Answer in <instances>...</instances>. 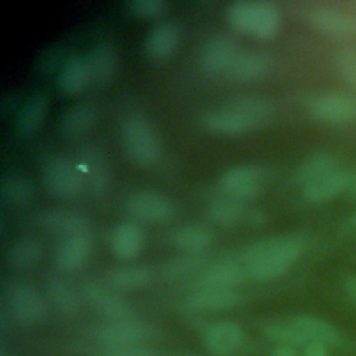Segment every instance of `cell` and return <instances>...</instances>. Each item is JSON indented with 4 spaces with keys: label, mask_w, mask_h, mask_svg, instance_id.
<instances>
[{
    "label": "cell",
    "mask_w": 356,
    "mask_h": 356,
    "mask_svg": "<svg viewBox=\"0 0 356 356\" xmlns=\"http://www.w3.org/2000/svg\"><path fill=\"white\" fill-rule=\"evenodd\" d=\"M346 192H348V195H349L352 199H356V170L349 174Z\"/></svg>",
    "instance_id": "ee69618b"
},
{
    "label": "cell",
    "mask_w": 356,
    "mask_h": 356,
    "mask_svg": "<svg viewBox=\"0 0 356 356\" xmlns=\"http://www.w3.org/2000/svg\"><path fill=\"white\" fill-rule=\"evenodd\" d=\"M349 172L338 168L334 172L323 177L321 179L303 188V199L309 203L327 202L341 192L346 191Z\"/></svg>",
    "instance_id": "f546056e"
},
{
    "label": "cell",
    "mask_w": 356,
    "mask_h": 356,
    "mask_svg": "<svg viewBox=\"0 0 356 356\" xmlns=\"http://www.w3.org/2000/svg\"><path fill=\"white\" fill-rule=\"evenodd\" d=\"M300 249V242L293 236H270L246 248L242 261L249 277L261 282L273 281L284 275L295 264Z\"/></svg>",
    "instance_id": "7a4b0ae2"
},
{
    "label": "cell",
    "mask_w": 356,
    "mask_h": 356,
    "mask_svg": "<svg viewBox=\"0 0 356 356\" xmlns=\"http://www.w3.org/2000/svg\"><path fill=\"white\" fill-rule=\"evenodd\" d=\"M345 288H346V292H348V295L350 296V299H352L353 302H356V275H352V277H349V278L346 280Z\"/></svg>",
    "instance_id": "7bdbcfd3"
},
{
    "label": "cell",
    "mask_w": 356,
    "mask_h": 356,
    "mask_svg": "<svg viewBox=\"0 0 356 356\" xmlns=\"http://www.w3.org/2000/svg\"><path fill=\"white\" fill-rule=\"evenodd\" d=\"M43 182L58 199H75L83 191V181L76 165L63 156H51L43 164Z\"/></svg>",
    "instance_id": "5b68a950"
},
{
    "label": "cell",
    "mask_w": 356,
    "mask_h": 356,
    "mask_svg": "<svg viewBox=\"0 0 356 356\" xmlns=\"http://www.w3.org/2000/svg\"><path fill=\"white\" fill-rule=\"evenodd\" d=\"M338 168V160L334 154L327 152H318L309 156L298 165L293 179L299 186L306 188Z\"/></svg>",
    "instance_id": "cb8c5ba5"
},
{
    "label": "cell",
    "mask_w": 356,
    "mask_h": 356,
    "mask_svg": "<svg viewBox=\"0 0 356 356\" xmlns=\"http://www.w3.org/2000/svg\"><path fill=\"white\" fill-rule=\"evenodd\" d=\"M92 242L88 234H78L65 236L56 252V263L60 270L74 273L79 270L90 254Z\"/></svg>",
    "instance_id": "44dd1931"
},
{
    "label": "cell",
    "mask_w": 356,
    "mask_h": 356,
    "mask_svg": "<svg viewBox=\"0 0 356 356\" xmlns=\"http://www.w3.org/2000/svg\"><path fill=\"white\" fill-rule=\"evenodd\" d=\"M49 104H50V99L47 92L40 90L29 96L17 114V118H15L17 134L22 138L33 135L42 125L47 114Z\"/></svg>",
    "instance_id": "ffe728a7"
},
{
    "label": "cell",
    "mask_w": 356,
    "mask_h": 356,
    "mask_svg": "<svg viewBox=\"0 0 356 356\" xmlns=\"http://www.w3.org/2000/svg\"><path fill=\"white\" fill-rule=\"evenodd\" d=\"M107 285L115 291H134L147 286L153 280V273L146 266H124L106 273Z\"/></svg>",
    "instance_id": "4dcf8cb0"
},
{
    "label": "cell",
    "mask_w": 356,
    "mask_h": 356,
    "mask_svg": "<svg viewBox=\"0 0 356 356\" xmlns=\"http://www.w3.org/2000/svg\"><path fill=\"white\" fill-rule=\"evenodd\" d=\"M35 193L32 182L19 172H6L0 179V195L10 204L24 206L31 202Z\"/></svg>",
    "instance_id": "1f68e13d"
},
{
    "label": "cell",
    "mask_w": 356,
    "mask_h": 356,
    "mask_svg": "<svg viewBox=\"0 0 356 356\" xmlns=\"http://www.w3.org/2000/svg\"><path fill=\"white\" fill-rule=\"evenodd\" d=\"M122 146L128 159L139 167H152L160 159V140L150 122L140 114H132L121 129Z\"/></svg>",
    "instance_id": "277c9868"
},
{
    "label": "cell",
    "mask_w": 356,
    "mask_h": 356,
    "mask_svg": "<svg viewBox=\"0 0 356 356\" xmlns=\"http://www.w3.org/2000/svg\"><path fill=\"white\" fill-rule=\"evenodd\" d=\"M86 60L90 71V83L102 86L114 76L117 68V54L111 44H96Z\"/></svg>",
    "instance_id": "83f0119b"
},
{
    "label": "cell",
    "mask_w": 356,
    "mask_h": 356,
    "mask_svg": "<svg viewBox=\"0 0 356 356\" xmlns=\"http://www.w3.org/2000/svg\"><path fill=\"white\" fill-rule=\"evenodd\" d=\"M213 239H214L213 232L207 227L197 225V224L178 227L170 235L171 243L177 249L188 254H196L204 250L211 245Z\"/></svg>",
    "instance_id": "4316f807"
},
{
    "label": "cell",
    "mask_w": 356,
    "mask_h": 356,
    "mask_svg": "<svg viewBox=\"0 0 356 356\" xmlns=\"http://www.w3.org/2000/svg\"><path fill=\"white\" fill-rule=\"evenodd\" d=\"M303 356H328V353L324 345L307 343L303 350Z\"/></svg>",
    "instance_id": "60d3db41"
},
{
    "label": "cell",
    "mask_w": 356,
    "mask_h": 356,
    "mask_svg": "<svg viewBox=\"0 0 356 356\" xmlns=\"http://www.w3.org/2000/svg\"><path fill=\"white\" fill-rule=\"evenodd\" d=\"M264 185V174L256 165H236L220 178L222 192L232 199L245 200L259 195Z\"/></svg>",
    "instance_id": "9c48e42d"
},
{
    "label": "cell",
    "mask_w": 356,
    "mask_h": 356,
    "mask_svg": "<svg viewBox=\"0 0 356 356\" xmlns=\"http://www.w3.org/2000/svg\"><path fill=\"white\" fill-rule=\"evenodd\" d=\"M239 53L241 50L232 39L227 36H216L203 47L200 56L202 70L210 76L227 75Z\"/></svg>",
    "instance_id": "7c38bea8"
},
{
    "label": "cell",
    "mask_w": 356,
    "mask_h": 356,
    "mask_svg": "<svg viewBox=\"0 0 356 356\" xmlns=\"http://www.w3.org/2000/svg\"><path fill=\"white\" fill-rule=\"evenodd\" d=\"M81 292L88 305L110 321L131 318V306L110 285L88 281L82 285Z\"/></svg>",
    "instance_id": "ba28073f"
},
{
    "label": "cell",
    "mask_w": 356,
    "mask_h": 356,
    "mask_svg": "<svg viewBox=\"0 0 356 356\" xmlns=\"http://www.w3.org/2000/svg\"><path fill=\"white\" fill-rule=\"evenodd\" d=\"M36 222L40 228L60 234L64 238L70 235L88 234L89 229V221L83 214L67 209L43 210L36 216Z\"/></svg>",
    "instance_id": "5bb4252c"
},
{
    "label": "cell",
    "mask_w": 356,
    "mask_h": 356,
    "mask_svg": "<svg viewBox=\"0 0 356 356\" xmlns=\"http://www.w3.org/2000/svg\"><path fill=\"white\" fill-rule=\"evenodd\" d=\"M264 334L271 341L277 342L282 346H299V345H307L303 335L299 332V330L289 321V323H273L268 324L264 330Z\"/></svg>",
    "instance_id": "d590c367"
},
{
    "label": "cell",
    "mask_w": 356,
    "mask_h": 356,
    "mask_svg": "<svg viewBox=\"0 0 356 356\" xmlns=\"http://www.w3.org/2000/svg\"><path fill=\"white\" fill-rule=\"evenodd\" d=\"M100 356H157L150 349L140 345H125V346H106Z\"/></svg>",
    "instance_id": "ab89813d"
},
{
    "label": "cell",
    "mask_w": 356,
    "mask_h": 356,
    "mask_svg": "<svg viewBox=\"0 0 356 356\" xmlns=\"http://www.w3.org/2000/svg\"><path fill=\"white\" fill-rule=\"evenodd\" d=\"M43 254V246L35 236H22L17 239L7 254L8 263L15 268H29L35 266Z\"/></svg>",
    "instance_id": "d6a6232c"
},
{
    "label": "cell",
    "mask_w": 356,
    "mask_h": 356,
    "mask_svg": "<svg viewBox=\"0 0 356 356\" xmlns=\"http://www.w3.org/2000/svg\"><path fill=\"white\" fill-rule=\"evenodd\" d=\"M270 356H296V352L293 350V348L291 346H282V345H278Z\"/></svg>",
    "instance_id": "b9f144b4"
},
{
    "label": "cell",
    "mask_w": 356,
    "mask_h": 356,
    "mask_svg": "<svg viewBox=\"0 0 356 356\" xmlns=\"http://www.w3.org/2000/svg\"><path fill=\"white\" fill-rule=\"evenodd\" d=\"M145 243V234L142 228L134 221L118 224L110 236V248L113 253L121 260H131L136 257Z\"/></svg>",
    "instance_id": "7402d4cb"
},
{
    "label": "cell",
    "mask_w": 356,
    "mask_h": 356,
    "mask_svg": "<svg viewBox=\"0 0 356 356\" xmlns=\"http://www.w3.org/2000/svg\"><path fill=\"white\" fill-rule=\"evenodd\" d=\"M227 18L236 31L259 39L275 36L281 25L280 11L270 1H235L228 7Z\"/></svg>",
    "instance_id": "3957f363"
},
{
    "label": "cell",
    "mask_w": 356,
    "mask_h": 356,
    "mask_svg": "<svg viewBox=\"0 0 356 356\" xmlns=\"http://www.w3.org/2000/svg\"><path fill=\"white\" fill-rule=\"evenodd\" d=\"M309 110L320 121L342 124L356 117V100L345 93H324L309 102Z\"/></svg>",
    "instance_id": "30bf717a"
},
{
    "label": "cell",
    "mask_w": 356,
    "mask_h": 356,
    "mask_svg": "<svg viewBox=\"0 0 356 356\" xmlns=\"http://www.w3.org/2000/svg\"><path fill=\"white\" fill-rule=\"evenodd\" d=\"M47 295L53 305L65 316H75L79 310V300L75 291L68 282L53 277L47 282Z\"/></svg>",
    "instance_id": "e575fe53"
},
{
    "label": "cell",
    "mask_w": 356,
    "mask_h": 356,
    "mask_svg": "<svg viewBox=\"0 0 356 356\" xmlns=\"http://www.w3.org/2000/svg\"><path fill=\"white\" fill-rule=\"evenodd\" d=\"M335 64L343 81L356 89V50L352 47L341 49L335 56Z\"/></svg>",
    "instance_id": "74e56055"
},
{
    "label": "cell",
    "mask_w": 356,
    "mask_h": 356,
    "mask_svg": "<svg viewBox=\"0 0 356 356\" xmlns=\"http://www.w3.org/2000/svg\"><path fill=\"white\" fill-rule=\"evenodd\" d=\"M127 210L136 218L146 222H170L177 213L172 200L152 189H142L131 193L125 200Z\"/></svg>",
    "instance_id": "52a82bcc"
},
{
    "label": "cell",
    "mask_w": 356,
    "mask_h": 356,
    "mask_svg": "<svg viewBox=\"0 0 356 356\" xmlns=\"http://www.w3.org/2000/svg\"><path fill=\"white\" fill-rule=\"evenodd\" d=\"M90 83V71L86 57L71 56L68 57L57 76L58 89L68 96L81 93Z\"/></svg>",
    "instance_id": "603a6c76"
},
{
    "label": "cell",
    "mask_w": 356,
    "mask_h": 356,
    "mask_svg": "<svg viewBox=\"0 0 356 356\" xmlns=\"http://www.w3.org/2000/svg\"><path fill=\"white\" fill-rule=\"evenodd\" d=\"M7 306L17 323L35 325L47 313V302L42 292L25 282L11 284L7 289Z\"/></svg>",
    "instance_id": "8992f818"
},
{
    "label": "cell",
    "mask_w": 356,
    "mask_h": 356,
    "mask_svg": "<svg viewBox=\"0 0 356 356\" xmlns=\"http://www.w3.org/2000/svg\"><path fill=\"white\" fill-rule=\"evenodd\" d=\"M97 335L106 346H125L139 345L149 335V331L140 321L125 318L108 321L97 331Z\"/></svg>",
    "instance_id": "ac0fdd59"
},
{
    "label": "cell",
    "mask_w": 356,
    "mask_h": 356,
    "mask_svg": "<svg viewBox=\"0 0 356 356\" xmlns=\"http://www.w3.org/2000/svg\"><path fill=\"white\" fill-rule=\"evenodd\" d=\"M248 214L246 209L241 203V200L232 199V197H224V199H216L211 202L206 210L207 218L222 227H231L238 224L245 218Z\"/></svg>",
    "instance_id": "836d02e7"
},
{
    "label": "cell",
    "mask_w": 356,
    "mask_h": 356,
    "mask_svg": "<svg viewBox=\"0 0 356 356\" xmlns=\"http://www.w3.org/2000/svg\"><path fill=\"white\" fill-rule=\"evenodd\" d=\"M241 302V295L235 289L200 286L186 299V305L197 312H222L235 307Z\"/></svg>",
    "instance_id": "e0dca14e"
},
{
    "label": "cell",
    "mask_w": 356,
    "mask_h": 356,
    "mask_svg": "<svg viewBox=\"0 0 356 356\" xmlns=\"http://www.w3.org/2000/svg\"><path fill=\"white\" fill-rule=\"evenodd\" d=\"M248 277L249 273L242 260L224 259L206 268L202 275V286L235 289V286L242 284Z\"/></svg>",
    "instance_id": "d6986e66"
},
{
    "label": "cell",
    "mask_w": 356,
    "mask_h": 356,
    "mask_svg": "<svg viewBox=\"0 0 356 356\" xmlns=\"http://www.w3.org/2000/svg\"><path fill=\"white\" fill-rule=\"evenodd\" d=\"M273 57L260 50L241 51L232 63L228 76L238 82H256L266 78L273 70Z\"/></svg>",
    "instance_id": "9a60e30c"
},
{
    "label": "cell",
    "mask_w": 356,
    "mask_h": 356,
    "mask_svg": "<svg viewBox=\"0 0 356 356\" xmlns=\"http://www.w3.org/2000/svg\"><path fill=\"white\" fill-rule=\"evenodd\" d=\"M291 323L299 330L307 343H320V345H335L339 341L335 327L324 318L299 314L295 316Z\"/></svg>",
    "instance_id": "484cf974"
},
{
    "label": "cell",
    "mask_w": 356,
    "mask_h": 356,
    "mask_svg": "<svg viewBox=\"0 0 356 356\" xmlns=\"http://www.w3.org/2000/svg\"><path fill=\"white\" fill-rule=\"evenodd\" d=\"M349 222H350V225H356V211H355V213H353V216L350 217Z\"/></svg>",
    "instance_id": "f6af8a7d"
},
{
    "label": "cell",
    "mask_w": 356,
    "mask_h": 356,
    "mask_svg": "<svg viewBox=\"0 0 356 356\" xmlns=\"http://www.w3.org/2000/svg\"><path fill=\"white\" fill-rule=\"evenodd\" d=\"M96 120V108L90 103H78L70 107L58 124L60 134L67 139L83 135Z\"/></svg>",
    "instance_id": "f1b7e54d"
},
{
    "label": "cell",
    "mask_w": 356,
    "mask_h": 356,
    "mask_svg": "<svg viewBox=\"0 0 356 356\" xmlns=\"http://www.w3.org/2000/svg\"><path fill=\"white\" fill-rule=\"evenodd\" d=\"M206 349L214 356H234L243 345L245 332L234 321H217L203 334Z\"/></svg>",
    "instance_id": "8fae6325"
},
{
    "label": "cell",
    "mask_w": 356,
    "mask_h": 356,
    "mask_svg": "<svg viewBox=\"0 0 356 356\" xmlns=\"http://www.w3.org/2000/svg\"><path fill=\"white\" fill-rule=\"evenodd\" d=\"M179 43V31L174 24L165 22L154 26L145 42L146 54L154 60L161 61L168 58Z\"/></svg>",
    "instance_id": "d4e9b609"
},
{
    "label": "cell",
    "mask_w": 356,
    "mask_h": 356,
    "mask_svg": "<svg viewBox=\"0 0 356 356\" xmlns=\"http://www.w3.org/2000/svg\"><path fill=\"white\" fill-rule=\"evenodd\" d=\"M273 114L268 100L257 96H242L207 111L202 124L214 134L236 136L264 125Z\"/></svg>",
    "instance_id": "6da1fadb"
},
{
    "label": "cell",
    "mask_w": 356,
    "mask_h": 356,
    "mask_svg": "<svg viewBox=\"0 0 356 356\" xmlns=\"http://www.w3.org/2000/svg\"><path fill=\"white\" fill-rule=\"evenodd\" d=\"M200 264L196 254H182L170 260L164 266V275L170 280H179L192 274Z\"/></svg>",
    "instance_id": "8d00e7d4"
},
{
    "label": "cell",
    "mask_w": 356,
    "mask_h": 356,
    "mask_svg": "<svg viewBox=\"0 0 356 356\" xmlns=\"http://www.w3.org/2000/svg\"><path fill=\"white\" fill-rule=\"evenodd\" d=\"M309 19L317 31L334 39H346L356 32V21L334 7H316L310 11Z\"/></svg>",
    "instance_id": "2e32d148"
},
{
    "label": "cell",
    "mask_w": 356,
    "mask_h": 356,
    "mask_svg": "<svg viewBox=\"0 0 356 356\" xmlns=\"http://www.w3.org/2000/svg\"><path fill=\"white\" fill-rule=\"evenodd\" d=\"M128 8L138 17L154 18L163 14L165 4L161 0H132L128 3Z\"/></svg>",
    "instance_id": "f35d334b"
},
{
    "label": "cell",
    "mask_w": 356,
    "mask_h": 356,
    "mask_svg": "<svg viewBox=\"0 0 356 356\" xmlns=\"http://www.w3.org/2000/svg\"><path fill=\"white\" fill-rule=\"evenodd\" d=\"M79 161L76 168L82 177L83 188L92 196H102L108 185V167L102 156V153L96 147H85L79 152Z\"/></svg>",
    "instance_id": "4fadbf2b"
}]
</instances>
